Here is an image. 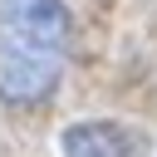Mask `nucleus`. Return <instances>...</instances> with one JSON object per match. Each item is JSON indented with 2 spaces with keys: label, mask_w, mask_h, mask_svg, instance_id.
<instances>
[{
  "label": "nucleus",
  "mask_w": 157,
  "mask_h": 157,
  "mask_svg": "<svg viewBox=\"0 0 157 157\" xmlns=\"http://www.w3.org/2000/svg\"><path fill=\"white\" fill-rule=\"evenodd\" d=\"M69 59L64 0H0V93L15 108L44 103Z\"/></svg>",
  "instance_id": "obj_1"
},
{
  "label": "nucleus",
  "mask_w": 157,
  "mask_h": 157,
  "mask_svg": "<svg viewBox=\"0 0 157 157\" xmlns=\"http://www.w3.org/2000/svg\"><path fill=\"white\" fill-rule=\"evenodd\" d=\"M64 157H142V142L118 123H78L64 132Z\"/></svg>",
  "instance_id": "obj_2"
}]
</instances>
